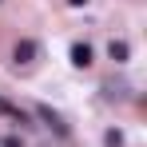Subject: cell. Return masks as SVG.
I'll return each instance as SVG.
<instances>
[{
	"label": "cell",
	"instance_id": "277c9868",
	"mask_svg": "<svg viewBox=\"0 0 147 147\" xmlns=\"http://www.w3.org/2000/svg\"><path fill=\"white\" fill-rule=\"evenodd\" d=\"M107 56H111L115 64H123V60L131 56V48H127V40H111V44H107Z\"/></svg>",
	"mask_w": 147,
	"mask_h": 147
},
{
	"label": "cell",
	"instance_id": "8992f818",
	"mask_svg": "<svg viewBox=\"0 0 147 147\" xmlns=\"http://www.w3.org/2000/svg\"><path fill=\"white\" fill-rule=\"evenodd\" d=\"M68 4H72V8H84V4H88V0H68Z\"/></svg>",
	"mask_w": 147,
	"mask_h": 147
},
{
	"label": "cell",
	"instance_id": "3957f363",
	"mask_svg": "<svg viewBox=\"0 0 147 147\" xmlns=\"http://www.w3.org/2000/svg\"><path fill=\"white\" fill-rule=\"evenodd\" d=\"M36 115H40V119L48 123V127H56V131H60V135H64V131H68V127H64V119H60V115H56V111H52V107H44V103H40V107H36Z\"/></svg>",
	"mask_w": 147,
	"mask_h": 147
},
{
	"label": "cell",
	"instance_id": "6da1fadb",
	"mask_svg": "<svg viewBox=\"0 0 147 147\" xmlns=\"http://www.w3.org/2000/svg\"><path fill=\"white\" fill-rule=\"evenodd\" d=\"M12 60H16V64H32V60H36V40H16Z\"/></svg>",
	"mask_w": 147,
	"mask_h": 147
},
{
	"label": "cell",
	"instance_id": "5b68a950",
	"mask_svg": "<svg viewBox=\"0 0 147 147\" xmlns=\"http://www.w3.org/2000/svg\"><path fill=\"white\" fill-rule=\"evenodd\" d=\"M0 115H8V119H16V123H28V115L20 111V107H12L8 99H0Z\"/></svg>",
	"mask_w": 147,
	"mask_h": 147
},
{
	"label": "cell",
	"instance_id": "7a4b0ae2",
	"mask_svg": "<svg viewBox=\"0 0 147 147\" xmlns=\"http://www.w3.org/2000/svg\"><path fill=\"white\" fill-rule=\"evenodd\" d=\"M72 64L76 68H92V44H72Z\"/></svg>",
	"mask_w": 147,
	"mask_h": 147
}]
</instances>
